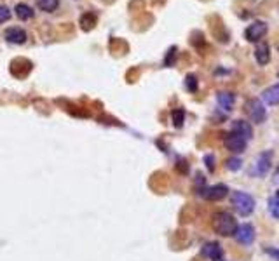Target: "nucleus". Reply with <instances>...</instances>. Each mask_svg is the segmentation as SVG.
I'll return each mask as SVG.
<instances>
[{
    "mask_svg": "<svg viewBox=\"0 0 279 261\" xmlns=\"http://www.w3.org/2000/svg\"><path fill=\"white\" fill-rule=\"evenodd\" d=\"M237 226L239 225H237L236 218H234L230 212L222 211V212H218V214L213 216V230H215V233L222 235V237H230V235H234Z\"/></svg>",
    "mask_w": 279,
    "mask_h": 261,
    "instance_id": "1",
    "label": "nucleus"
},
{
    "mask_svg": "<svg viewBox=\"0 0 279 261\" xmlns=\"http://www.w3.org/2000/svg\"><path fill=\"white\" fill-rule=\"evenodd\" d=\"M230 204L236 209L237 214H241V216H249L255 211V198L249 195V193L239 192V190H237V192H232V195H230Z\"/></svg>",
    "mask_w": 279,
    "mask_h": 261,
    "instance_id": "2",
    "label": "nucleus"
},
{
    "mask_svg": "<svg viewBox=\"0 0 279 261\" xmlns=\"http://www.w3.org/2000/svg\"><path fill=\"white\" fill-rule=\"evenodd\" d=\"M246 108V113H248V117L251 119V122L255 124H263L267 119V110L265 106H263V103L260 101L258 98H251L246 101L244 105Z\"/></svg>",
    "mask_w": 279,
    "mask_h": 261,
    "instance_id": "3",
    "label": "nucleus"
},
{
    "mask_svg": "<svg viewBox=\"0 0 279 261\" xmlns=\"http://www.w3.org/2000/svg\"><path fill=\"white\" fill-rule=\"evenodd\" d=\"M272 155H274L272 150H267V152L260 153L251 167V176H256V178L265 176L270 171V167H272Z\"/></svg>",
    "mask_w": 279,
    "mask_h": 261,
    "instance_id": "4",
    "label": "nucleus"
},
{
    "mask_svg": "<svg viewBox=\"0 0 279 261\" xmlns=\"http://www.w3.org/2000/svg\"><path fill=\"white\" fill-rule=\"evenodd\" d=\"M267 32H269V27H267L265 21H255L244 30V39L248 42H258L260 39L267 35Z\"/></svg>",
    "mask_w": 279,
    "mask_h": 261,
    "instance_id": "5",
    "label": "nucleus"
},
{
    "mask_svg": "<svg viewBox=\"0 0 279 261\" xmlns=\"http://www.w3.org/2000/svg\"><path fill=\"white\" fill-rule=\"evenodd\" d=\"M255 237H256V231L253 228V225H249V223L239 225L236 233H234V238H236L241 245H251L253 242H255Z\"/></svg>",
    "mask_w": 279,
    "mask_h": 261,
    "instance_id": "6",
    "label": "nucleus"
},
{
    "mask_svg": "<svg viewBox=\"0 0 279 261\" xmlns=\"http://www.w3.org/2000/svg\"><path fill=\"white\" fill-rule=\"evenodd\" d=\"M246 143L248 141L241 138V136H237L236 132H229V134L223 138V146L232 153H243L246 150Z\"/></svg>",
    "mask_w": 279,
    "mask_h": 261,
    "instance_id": "7",
    "label": "nucleus"
},
{
    "mask_svg": "<svg viewBox=\"0 0 279 261\" xmlns=\"http://www.w3.org/2000/svg\"><path fill=\"white\" fill-rule=\"evenodd\" d=\"M227 195H229V188H227L225 185L208 186V188H204L203 193H201V197H204L206 200H211V202H218V200H222V198H225Z\"/></svg>",
    "mask_w": 279,
    "mask_h": 261,
    "instance_id": "8",
    "label": "nucleus"
},
{
    "mask_svg": "<svg viewBox=\"0 0 279 261\" xmlns=\"http://www.w3.org/2000/svg\"><path fill=\"white\" fill-rule=\"evenodd\" d=\"M4 39H6L9 44H14V46H21V44L27 42L28 35H27V32H25L23 28L11 27V28H7V30L4 32Z\"/></svg>",
    "mask_w": 279,
    "mask_h": 261,
    "instance_id": "9",
    "label": "nucleus"
},
{
    "mask_svg": "<svg viewBox=\"0 0 279 261\" xmlns=\"http://www.w3.org/2000/svg\"><path fill=\"white\" fill-rule=\"evenodd\" d=\"M203 256L211 261H222L223 258V249L218 242H208V244L203 245Z\"/></svg>",
    "mask_w": 279,
    "mask_h": 261,
    "instance_id": "10",
    "label": "nucleus"
},
{
    "mask_svg": "<svg viewBox=\"0 0 279 261\" xmlns=\"http://www.w3.org/2000/svg\"><path fill=\"white\" fill-rule=\"evenodd\" d=\"M232 132H236L237 136H241L246 141H249V139L253 138V127L249 122H246L243 119H237L232 122Z\"/></svg>",
    "mask_w": 279,
    "mask_h": 261,
    "instance_id": "11",
    "label": "nucleus"
},
{
    "mask_svg": "<svg viewBox=\"0 0 279 261\" xmlns=\"http://www.w3.org/2000/svg\"><path fill=\"white\" fill-rule=\"evenodd\" d=\"M262 99L270 106H277L279 105V84H274V86L267 87L262 93Z\"/></svg>",
    "mask_w": 279,
    "mask_h": 261,
    "instance_id": "12",
    "label": "nucleus"
},
{
    "mask_svg": "<svg viewBox=\"0 0 279 261\" xmlns=\"http://www.w3.org/2000/svg\"><path fill=\"white\" fill-rule=\"evenodd\" d=\"M234 101H236V96L232 93H227V91H222V93L216 94V103L220 105V108L225 110V112H230L234 106Z\"/></svg>",
    "mask_w": 279,
    "mask_h": 261,
    "instance_id": "13",
    "label": "nucleus"
},
{
    "mask_svg": "<svg viewBox=\"0 0 279 261\" xmlns=\"http://www.w3.org/2000/svg\"><path fill=\"white\" fill-rule=\"evenodd\" d=\"M255 60L256 63H258L260 66H265L267 63L270 61V53H269V46L267 44H258L255 49Z\"/></svg>",
    "mask_w": 279,
    "mask_h": 261,
    "instance_id": "14",
    "label": "nucleus"
},
{
    "mask_svg": "<svg viewBox=\"0 0 279 261\" xmlns=\"http://www.w3.org/2000/svg\"><path fill=\"white\" fill-rule=\"evenodd\" d=\"M14 13H16L18 20H21V21H28L34 18V9H32L30 6H27V4H16Z\"/></svg>",
    "mask_w": 279,
    "mask_h": 261,
    "instance_id": "15",
    "label": "nucleus"
},
{
    "mask_svg": "<svg viewBox=\"0 0 279 261\" xmlns=\"http://www.w3.org/2000/svg\"><path fill=\"white\" fill-rule=\"evenodd\" d=\"M37 6L44 13H54L60 6V0H37Z\"/></svg>",
    "mask_w": 279,
    "mask_h": 261,
    "instance_id": "16",
    "label": "nucleus"
},
{
    "mask_svg": "<svg viewBox=\"0 0 279 261\" xmlns=\"http://www.w3.org/2000/svg\"><path fill=\"white\" fill-rule=\"evenodd\" d=\"M80 25H82V30L84 32L93 30L94 25H96V16H94L93 13H86L82 18H80Z\"/></svg>",
    "mask_w": 279,
    "mask_h": 261,
    "instance_id": "17",
    "label": "nucleus"
},
{
    "mask_svg": "<svg viewBox=\"0 0 279 261\" xmlns=\"http://www.w3.org/2000/svg\"><path fill=\"white\" fill-rule=\"evenodd\" d=\"M185 87H187V91L189 93H196L197 91V87H199V84H197V77L196 75H187L185 77Z\"/></svg>",
    "mask_w": 279,
    "mask_h": 261,
    "instance_id": "18",
    "label": "nucleus"
},
{
    "mask_svg": "<svg viewBox=\"0 0 279 261\" xmlns=\"http://www.w3.org/2000/svg\"><path fill=\"white\" fill-rule=\"evenodd\" d=\"M269 214L272 216V218L279 219V198L277 197L269 198Z\"/></svg>",
    "mask_w": 279,
    "mask_h": 261,
    "instance_id": "19",
    "label": "nucleus"
},
{
    "mask_svg": "<svg viewBox=\"0 0 279 261\" xmlns=\"http://www.w3.org/2000/svg\"><path fill=\"white\" fill-rule=\"evenodd\" d=\"M183 122H185V112H183L182 108H176L173 112V126L182 127Z\"/></svg>",
    "mask_w": 279,
    "mask_h": 261,
    "instance_id": "20",
    "label": "nucleus"
},
{
    "mask_svg": "<svg viewBox=\"0 0 279 261\" xmlns=\"http://www.w3.org/2000/svg\"><path fill=\"white\" fill-rule=\"evenodd\" d=\"M225 167L229 169V171H234V172H236V171H239V169L243 167V160L237 159V157H232V159H229V160L225 162Z\"/></svg>",
    "mask_w": 279,
    "mask_h": 261,
    "instance_id": "21",
    "label": "nucleus"
},
{
    "mask_svg": "<svg viewBox=\"0 0 279 261\" xmlns=\"http://www.w3.org/2000/svg\"><path fill=\"white\" fill-rule=\"evenodd\" d=\"M11 16H13V14H11L9 7L0 6V23H6V21H9Z\"/></svg>",
    "mask_w": 279,
    "mask_h": 261,
    "instance_id": "22",
    "label": "nucleus"
},
{
    "mask_svg": "<svg viewBox=\"0 0 279 261\" xmlns=\"http://www.w3.org/2000/svg\"><path fill=\"white\" fill-rule=\"evenodd\" d=\"M263 251H265V254L270 256V258H272L274 261H279V249L277 247H270V245H267Z\"/></svg>",
    "mask_w": 279,
    "mask_h": 261,
    "instance_id": "23",
    "label": "nucleus"
},
{
    "mask_svg": "<svg viewBox=\"0 0 279 261\" xmlns=\"http://www.w3.org/2000/svg\"><path fill=\"white\" fill-rule=\"evenodd\" d=\"M204 164H206V167L211 172L215 171V157H213V155H206V157H204Z\"/></svg>",
    "mask_w": 279,
    "mask_h": 261,
    "instance_id": "24",
    "label": "nucleus"
},
{
    "mask_svg": "<svg viewBox=\"0 0 279 261\" xmlns=\"http://www.w3.org/2000/svg\"><path fill=\"white\" fill-rule=\"evenodd\" d=\"M175 51H176V47H171V49H170V54H168L166 61H164V65H166V66H170V65H171V61H173V56H175Z\"/></svg>",
    "mask_w": 279,
    "mask_h": 261,
    "instance_id": "25",
    "label": "nucleus"
},
{
    "mask_svg": "<svg viewBox=\"0 0 279 261\" xmlns=\"http://www.w3.org/2000/svg\"><path fill=\"white\" fill-rule=\"evenodd\" d=\"M276 197L279 198V190H277V192H276Z\"/></svg>",
    "mask_w": 279,
    "mask_h": 261,
    "instance_id": "26",
    "label": "nucleus"
},
{
    "mask_svg": "<svg viewBox=\"0 0 279 261\" xmlns=\"http://www.w3.org/2000/svg\"><path fill=\"white\" fill-rule=\"evenodd\" d=\"M277 179H279V169H277Z\"/></svg>",
    "mask_w": 279,
    "mask_h": 261,
    "instance_id": "27",
    "label": "nucleus"
},
{
    "mask_svg": "<svg viewBox=\"0 0 279 261\" xmlns=\"http://www.w3.org/2000/svg\"><path fill=\"white\" fill-rule=\"evenodd\" d=\"M277 53H279V46H277Z\"/></svg>",
    "mask_w": 279,
    "mask_h": 261,
    "instance_id": "28",
    "label": "nucleus"
},
{
    "mask_svg": "<svg viewBox=\"0 0 279 261\" xmlns=\"http://www.w3.org/2000/svg\"><path fill=\"white\" fill-rule=\"evenodd\" d=\"M277 77H279V72H277Z\"/></svg>",
    "mask_w": 279,
    "mask_h": 261,
    "instance_id": "29",
    "label": "nucleus"
}]
</instances>
